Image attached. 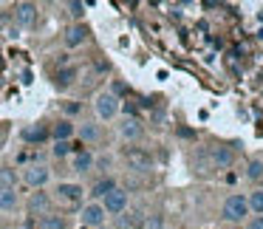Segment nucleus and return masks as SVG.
<instances>
[{
	"label": "nucleus",
	"mask_w": 263,
	"mask_h": 229,
	"mask_svg": "<svg viewBox=\"0 0 263 229\" xmlns=\"http://www.w3.org/2000/svg\"><path fill=\"white\" fill-rule=\"evenodd\" d=\"M223 218H227L229 223L249 221V204H246V195H240V193L229 195V198L223 201Z\"/></svg>",
	"instance_id": "obj_1"
},
{
	"label": "nucleus",
	"mask_w": 263,
	"mask_h": 229,
	"mask_svg": "<svg viewBox=\"0 0 263 229\" xmlns=\"http://www.w3.org/2000/svg\"><path fill=\"white\" fill-rule=\"evenodd\" d=\"M93 110H97V116L99 119H114L116 113H119V99L114 97L110 91H102V93H97V99H93Z\"/></svg>",
	"instance_id": "obj_2"
},
{
	"label": "nucleus",
	"mask_w": 263,
	"mask_h": 229,
	"mask_svg": "<svg viewBox=\"0 0 263 229\" xmlns=\"http://www.w3.org/2000/svg\"><path fill=\"white\" fill-rule=\"evenodd\" d=\"M48 178H51V170L46 164H29L23 170V184L31 189H43L48 184Z\"/></svg>",
	"instance_id": "obj_3"
},
{
	"label": "nucleus",
	"mask_w": 263,
	"mask_h": 229,
	"mask_svg": "<svg viewBox=\"0 0 263 229\" xmlns=\"http://www.w3.org/2000/svg\"><path fill=\"white\" fill-rule=\"evenodd\" d=\"M102 209H105V215H122V212L127 209V189H122V187H116L114 193H108L102 201Z\"/></svg>",
	"instance_id": "obj_4"
},
{
	"label": "nucleus",
	"mask_w": 263,
	"mask_h": 229,
	"mask_svg": "<svg viewBox=\"0 0 263 229\" xmlns=\"http://www.w3.org/2000/svg\"><path fill=\"white\" fill-rule=\"evenodd\" d=\"M125 161H127V167H130L133 173H150V170H153V156H150L147 150L130 147L125 153Z\"/></svg>",
	"instance_id": "obj_5"
},
{
	"label": "nucleus",
	"mask_w": 263,
	"mask_h": 229,
	"mask_svg": "<svg viewBox=\"0 0 263 229\" xmlns=\"http://www.w3.org/2000/svg\"><path fill=\"white\" fill-rule=\"evenodd\" d=\"M105 218H108V215H105V209H102V204H99V201L85 204V206H82V212H80V221L85 223V226H91V229L102 226Z\"/></svg>",
	"instance_id": "obj_6"
},
{
	"label": "nucleus",
	"mask_w": 263,
	"mask_h": 229,
	"mask_svg": "<svg viewBox=\"0 0 263 229\" xmlns=\"http://www.w3.org/2000/svg\"><path fill=\"white\" fill-rule=\"evenodd\" d=\"M26 206H29L31 215H48L51 212V195L46 193V189H34V193L29 195V201H26Z\"/></svg>",
	"instance_id": "obj_7"
},
{
	"label": "nucleus",
	"mask_w": 263,
	"mask_h": 229,
	"mask_svg": "<svg viewBox=\"0 0 263 229\" xmlns=\"http://www.w3.org/2000/svg\"><path fill=\"white\" fill-rule=\"evenodd\" d=\"M210 159L215 170H227V167L235 164V147L232 144H218V147L210 150Z\"/></svg>",
	"instance_id": "obj_8"
},
{
	"label": "nucleus",
	"mask_w": 263,
	"mask_h": 229,
	"mask_svg": "<svg viewBox=\"0 0 263 229\" xmlns=\"http://www.w3.org/2000/svg\"><path fill=\"white\" fill-rule=\"evenodd\" d=\"M57 198L65 201V204H80L82 195H85V189H82V184H74V181H60L57 184Z\"/></svg>",
	"instance_id": "obj_9"
},
{
	"label": "nucleus",
	"mask_w": 263,
	"mask_h": 229,
	"mask_svg": "<svg viewBox=\"0 0 263 229\" xmlns=\"http://www.w3.org/2000/svg\"><path fill=\"white\" fill-rule=\"evenodd\" d=\"M119 136L125 139V142H139V139L144 136V125L136 116H125V119L119 122Z\"/></svg>",
	"instance_id": "obj_10"
},
{
	"label": "nucleus",
	"mask_w": 263,
	"mask_h": 229,
	"mask_svg": "<svg viewBox=\"0 0 263 229\" xmlns=\"http://www.w3.org/2000/svg\"><path fill=\"white\" fill-rule=\"evenodd\" d=\"M14 20H17L23 29H31L37 23V6L34 3H17L14 6Z\"/></svg>",
	"instance_id": "obj_11"
},
{
	"label": "nucleus",
	"mask_w": 263,
	"mask_h": 229,
	"mask_svg": "<svg viewBox=\"0 0 263 229\" xmlns=\"http://www.w3.org/2000/svg\"><path fill=\"white\" fill-rule=\"evenodd\" d=\"M85 40H88V29L82 23L71 26V29L65 31V46H68V48H80Z\"/></svg>",
	"instance_id": "obj_12"
},
{
	"label": "nucleus",
	"mask_w": 263,
	"mask_h": 229,
	"mask_svg": "<svg viewBox=\"0 0 263 229\" xmlns=\"http://www.w3.org/2000/svg\"><path fill=\"white\" fill-rule=\"evenodd\" d=\"M116 187H119V184H116V178H110V176L99 178V181L91 187V195H93V201H102L105 195H108V193H114Z\"/></svg>",
	"instance_id": "obj_13"
},
{
	"label": "nucleus",
	"mask_w": 263,
	"mask_h": 229,
	"mask_svg": "<svg viewBox=\"0 0 263 229\" xmlns=\"http://www.w3.org/2000/svg\"><path fill=\"white\" fill-rule=\"evenodd\" d=\"M93 156L88 153V150H82V153H74V173H80V176H85V173L93 170Z\"/></svg>",
	"instance_id": "obj_14"
},
{
	"label": "nucleus",
	"mask_w": 263,
	"mask_h": 229,
	"mask_svg": "<svg viewBox=\"0 0 263 229\" xmlns=\"http://www.w3.org/2000/svg\"><path fill=\"white\" fill-rule=\"evenodd\" d=\"M51 136H54V142H71V136H74V125H71L68 119L57 122V125L51 127Z\"/></svg>",
	"instance_id": "obj_15"
},
{
	"label": "nucleus",
	"mask_w": 263,
	"mask_h": 229,
	"mask_svg": "<svg viewBox=\"0 0 263 229\" xmlns=\"http://www.w3.org/2000/svg\"><path fill=\"white\" fill-rule=\"evenodd\" d=\"M17 204H20V198L14 189H0V212H14Z\"/></svg>",
	"instance_id": "obj_16"
},
{
	"label": "nucleus",
	"mask_w": 263,
	"mask_h": 229,
	"mask_svg": "<svg viewBox=\"0 0 263 229\" xmlns=\"http://www.w3.org/2000/svg\"><path fill=\"white\" fill-rule=\"evenodd\" d=\"M246 204H249V215H263V189H252L246 195Z\"/></svg>",
	"instance_id": "obj_17"
},
{
	"label": "nucleus",
	"mask_w": 263,
	"mask_h": 229,
	"mask_svg": "<svg viewBox=\"0 0 263 229\" xmlns=\"http://www.w3.org/2000/svg\"><path fill=\"white\" fill-rule=\"evenodd\" d=\"M37 226L40 229H68V223H65L63 215H51V212H48V215H43L40 221H37Z\"/></svg>",
	"instance_id": "obj_18"
},
{
	"label": "nucleus",
	"mask_w": 263,
	"mask_h": 229,
	"mask_svg": "<svg viewBox=\"0 0 263 229\" xmlns=\"http://www.w3.org/2000/svg\"><path fill=\"white\" fill-rule=\"evenodd\" d=\"M17 173L12 170V167H0V189H14L17 187Z\"/></svg>",
	"instance_id": "obj_19"
},
{
	"label": "nucleus",
	"mask_w": 263,
	"mask_h": 229,
	"mask_svg": "<svg viewBox=\"0 0 263 229\" xmlns=\"http://www.w3.org/2000/svg\"><path fill=\"white\" fill-rule=\"evenodd\" d=\"M57 159L63 156H71V153H82V144H71V142H54V150H51Z\"/></svg>",
	"instance_id": "obj_20"
},
{
	"label": "nucleus",
	"mask_w": 263,
	"mask_h": 229,
	"mask_svg": "<svg viewBox=\"0 0 263 229\" xmlns=\"http://www.w3.org/2000/svg\"><path fill=\"white\" fill-rule=\"evenodd\" d=\"M80 139H82V142H97V139H99V125H97V122H82Z\"/></svg>",
	"instance_id": "obj_21"
},
{
	"label": "nucleus",
	"mask_w": 263,
	"mask_h": 229,
	"mask_svg": "<svg viewBox=\"0 0 263 229\" xmlns=\"http://www.w3.org/2000/svg\"><path fill=\"white\" fill-rule=\"evenodd\" d=\"M195 170H198L201 176H206V173H212V170H215V167H212L210 153H204V150H201V153L195 156Z\"/></svg>",
	"instance_id": "obj_22"
},
{
	"label": "nucleus",
	"mask_w": 263,
	"mask_h": 229,
	"mask_svg": "<svg viewBox=\"0 0 263 229\" xmlns=\"http://www.w3.org/2000/svg\"><path fill=\"white\" fill-rule=\"evenodd\" d=\"M23 139H26V142H46L48 130H46V127H29V130H23Z\"/></svg>",
	"instance_id": "obj_23"
},
{
	"label": "nucleus",
	"mask_w": 263,
	"mask_h": 229,
	"mask_svg": "<svg viewBox=\"0 0 263 229\" xmlns=\"http://www.w3.org/2000/svg\"><path fill=\"white\" fill-rule=\"evenodd\" d=\"M74 80H77V68H63V71H57V85H60V88H68Z\"/></svg>",
	"instance_id": "obj_24"
},
{
	"label": "nucleus",
	"mask_w": 263,
	"mask_h": 229,
	"mask_svg": "<svg viewBox=\"0 0 263 229\" xmlns=\"http://www.w3.org/2000/svg\"><path fill=\"white\" fill-rule=\"evenodd\" d=\"M246 176H249L252 181H260V178H263V161L260 159H252L249 167H246Z\"/></svg>",
	"instance_id": "obj_25"
},
{
	"label": "nucleus",
	"mask_w": 263,
	"mask_h": 229,
	"mask_svg": "<svg viewBox=\"0 0 263 229\" xmlns=\"http://www.w3.org/2000/svg\"><path fill=\"white\" fill-rule=\"evenodd\" d=\"M142 229H164V215H159V212H156V215H147Z\"/></svg>",
	"instance_id": "obj_26"
},
{
	"label": "nucleus",
	"mask_w": 263,
	"mask_h": 229,
	"mask_svg": "<svg viewBox=\"0 0 263 229\" xmlns=\"http://www.w3.org/2000/svg\"><path fill=\"white\" fill-rule=\"evenodd\" d=\"M68 12H71V17L80 20L82 14H85V3H68Z\"/></svg>",
	"instance_id": "obj_27"
},
{
	"label": "nucleus",
	"mask_w": 263,
	"mask_h": 229,
	"mask_svg": "<svg viewBox=\"0 0 263 229\" xmlns=\"http://www.w3.org/2000/svg\"><path fill=\"white\" fill-rule=\"evenodd\" d=\"M246 229H263V215H252L249 223H246Z\"/></svg>",
	"instance_id": "obj_28"
},
{
	"label": "nucleus",
	"mask_w": 263,
	"mask_h": 229,
	"mask_svg": "<svg viewBox=\"0 0 263 229\" xmlns=\"http://www.w3.org/2000/svg\"><path fill=\"white\" fill-rule=\"evenodd\" d=\"M110 93L119 99V93H125V85H122V82H114V85H110Z\"/></svg>",
	"instance_id": "obj_29"
},
{
	"label": "nucleus",
	"mask_w": 263,
	"mask_h": 229,
	"mask_svg": "<svg viewBox=\"0 0 263 229\" xmlns=\"http://www.w3.org/2000/svg\"><path fill=\"white\" fill-rule=\"evenodd\" d=\"M257 20H260V23H263V12H260V14H257Z\"/></svg>",
	"instance_id": "obj_30"
},
{
	"label": "nucleus",
	"mask_w": 263,
	"mask_h": 229,
	"mask_svg": "<svg viewBox=\"0 0 263 229\" xmlns=\"http://www.w3.org/2000/svg\"><path fill=\"white\" fill-rule=\"evenodd\" d=\"M229 229H238V226H229Z\"/></svg>",
	"instance_id": "obj_31"
},
{
	"label": "nucleus",
	"mask_w": 263,
	"mask_h": 229,
	"mask_svg": "<svg viewBox=\"0 0 263 229\" xmlns=\"http://www.w3.org/2000/svg\"><path fill=\"white\" fill-rule=\"evenodd\" d=\"M260 181H263V178H260ZM260 189H263V187H260Z\"/></svg>",
	"instance_id": "obj_32"
}]
</instances>
